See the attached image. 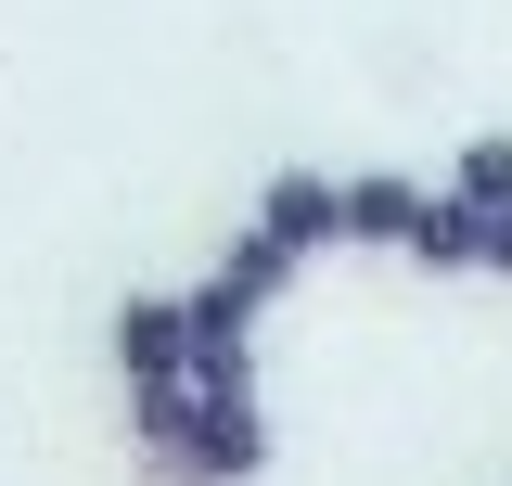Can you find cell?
I'll use <instances>...</instances> for the list:
<instances>
[{"mask_svg":"<svg viewBox=\"0 0 512 486\" xmlns=\"http://www.w3.org/2000/svg\"><path fill=\"white\" fill-rule=\"evenodd\" d=\"M487 282H512V205H487Z\"/></svg>","mask_w":512,"mask_h":486,"instance_id":"cell-10","label":"cell"},{"mask_svg":"<svg viewBox=\"0 0 512 486\" xmlns=\"http://www.w3.org/2000/svg\"><path fill=\"white\" fill-rule=\"evenodd\" d=\"M410 269H487V205H461V192H423V218H410V243H397Z\"/></svg>","mask_w":512,"mask_h":486,"instance_id":"cell-5","label":"cell"},{"mask_svg":"<svg viewBox=\"0 0 512 486\" xmlns=\"http://www.w3.org/2000/svg\"><path fill=\"white\" fill-rule=\"evenodd\" d=\"M256 218L295 243V256H333V243H346V180H333V167H282V180L256 192Z\"/></svg>","mask_w":512,"mask_h":486,"instance_id":"cell-4","label":"cell"},{"mask_svg":"<svg viewBox=\"0 0 512 486\" xmlns=\"http://www.w3.org/2000/svg\"><path fill=\"white\" fill-rule=\"evenodd\" d=\"M410 218H423V180H397V167H359L346 180V243H410Z\"/></svg>","mask_w":512,"mask_h":486,"instance_id":"cell-7","label":"cell"},{"mask_svg":"<svg viewBox=\"0 0 512 486\" xmlns=\"http://www.w3.org/2000/svg\"><path fill=\"white\" fill-rule=\"evenodd\" d=\"M180 320H192V384H256V320H269V307H244L218 269H205V282L180 295Z\"/></svg>","mask_w":512,"mask_h":486,"instance_id":"cell-2","label":"cell"},{"mask_svg":"<svg viewBox=\"0 0 512 486\" xmlns=\"http://www.w3.org/2000/svg\"><path fill=\"white\" fill-rule=\"evenodd\" d=\"M180 435H192V371L128 384V448H180Z\"/></svg>","mask_w":512,"mask_h":486,"instance_id":"cell-8","label":"cell"},{"mask_svg":"<svg viewBox=\"0 0 512 486\" xmlns=\"http://www.w3.org/2000/svg\"><path fill=\"white\" fill-rule=\"evenodd\" d=\"M180 461H192L205 486H256V474H269V410H256V384H192Z\"/></svg>","mask_w":512,"mask_h":486,"instance_id":"cell-1","label":"cell"},{"mask_svg":"<svg viewBox=\"0 0 512 486\" xmlns=\"http://www.w3.org/2000/svg\"><path fill=\"white\" fill-rule=\"evenodd\" d=\"M448 192H461V205H512V128H474V141L448 154Z\"/></svg>","mask_w":512,"mask_h":486,"instance_id":"cell-9","label":"cell"},{"mask_svg":"<svg viewBox=\"0 0 512 486\" xmlns=\"http://www.w3.org/2000/svg\"><path fill=\"white\" fill-rule=\"evenodd\" d=\"M295 269H308V256H295V243L269 231V218H244V231L218 243V282H231L244 307H282V295H295Z\"/></svg>","mask_w":512,"mask_h":486,"instance_id":"cell-6","label":"cell"},{"mask_svg":"<svg viewBox=\"0 0 512 486\" xmlns=\"http://www.w3.org/2000/svg\"><path fill=\"white\" fill-rule=\"evenodd\" d=\"M103 346H116L128 384H167V371H192V320H180V295H116Z\"/></svg>","mask_w":512,"mask_h":486,"instance_id":"cell-3","label":"cell"}]
</instances>
